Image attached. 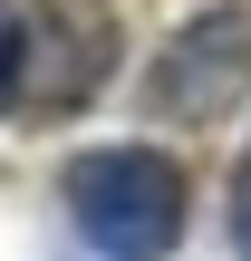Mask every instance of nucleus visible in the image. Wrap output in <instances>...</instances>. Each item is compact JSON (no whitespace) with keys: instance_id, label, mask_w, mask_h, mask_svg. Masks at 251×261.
<instances>
[{"instance_id":"obj_4","label":"nucleus","mask_w":251,"mask_h":261,"mask_svg":"<svg viewBox=\"0 0 251 261\" xmlns=\"http://www.w3.org/2000/svg\"><path fill=\"white\" fill-rule=\"evenodd\" d=\"M232 242L251 261V145H242V165H232Z\"/></svg>"},{"instance_id":"obj_2","label":"nucleus","mask_w":251,"mask_h":261,"mask_svg":"<svg viewBox=\"0 0 251 261\" xmlns=\"http://www.w3.org/2000/svg\"><path fill=\"white\" fill-rule=\"evenodd\" d=\"M251 87V10L242 0H213V10H193L164 48H155V68H145V116L155 126H213V116H232Z\"/></svg>"},{"instance_id":"obj_1","label":"nucleus","mask_w":251,"mask_h":261,"mask_svg":"<svg viewBox=\"0 0 251 261\" xmlns=\"http://www.w3.org/2000/svg\"><path fill=\"white\" fill-rule=\"evenodd\" d=\"M58 203L97 261H164L193 223V174L164 145H87L68 155Z\"/></svg>"},{"instance_id":"obj_5","label":"nucleus","mask_w":251,"mask_h":261,"mask_svg":"<svg viewBox=\"0 0 251 261\" xmlns=\"http://www.w3.org/2000/svg\"><path fill=\"white\" fill-rule=\"evenodd\" d=\"M10 68H19V10L0 0V107H10Z\"/></svg>"},{"instance_id":"obj_3","label":"nucleus","mask_w":251,"mask_h":261,"mask_svg":"<svg viewBox=\"0 0 251 261\" xmlns=\"http://www.w3.org/2000/svg\"><path fill=\"white\" fill-rule=\"evenodd\" d=\"M116 68V19L97 0H48L19 19V68H10V107L19 116H68L106 87Z\"/></svg>"}]
</instances>
